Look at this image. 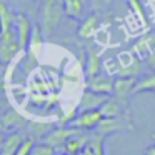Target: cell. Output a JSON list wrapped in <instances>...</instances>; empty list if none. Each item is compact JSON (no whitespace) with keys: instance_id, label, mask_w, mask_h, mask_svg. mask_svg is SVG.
Wrapping results in <instances>:
<instances>
[{"instance_id":"6da1fadb","label":"cell","mask_w":155,"mask_h":155,"mask_svg":"<svg viewBox=\"0 0 155 155\" xmlns=\"http://www.w3.org/2000/svg\"><path fill=\"white\" fill-rule=\"evenodd\" d=\"M38 14H40V18H38L40 30L44 34V37H47L55 30V27L62 20V15H64L62 0H42Z\"/></svg>"},{"instance_id":"7a4b0ae2","label":"cell","mask_w":155,"mask_h":155,"mask_svg":"<svg viewBox=\"0 0 155 155\" xmlns=\"http://www.w3.org/2000/svg\"><path fill=\"white\" fill-rule=\"evenodd\" d=\"M18 54H22V48L18 45L14 32L12 30L0 32V64H8Z\"/></svg>"},{"instance_id":"3957f363","label":"cell","mask_w":155,"mask_h":155,"mask_svg":"<svg viewBox=\"0 0 155 155\" xmlns=\"http://www.w3.org/2000/svg\"><path fill=\"white\" fill-rule=\"evenodd\" d=\"M102 114L100 110H85V112H78L77 115L68 120L67 127L77 128V130H90V128H95L97 124L100 122Z\"/></svg>"},{"instance_id":"277c9868","label":"cell","mask_w":155,"mask_h":155,"mask_svg":"<svg viewBox=\"0 0 155 155\" xmlns=\"http://www.w3.org/2000/svg\"><path fill=\"white\" fill-rule=\"evenodd\" d=\"M25 48H27L28 60H30L32 64H38V62H40L42 50H44V34H42L38 24L32 25L30 37H28V42H27V47Z\"/></svg>"},{"instance_id":"5b68a950","label":"cell","mask_w":155,"mask_h":155,"mask_svg":"<svg viewBox=\"0 0 155 155\" xmlns=\"http://www.w3.org/2000/svg\"><path fill=\"white\" fill-rule=\"evenodd\" d=\"M122 128H132L130 125V117H102L100 122L97 124L95 130H97L98 135H110L117 130H122Z\"/></svg>"},{"instance_id":"8992f818","label":"cell","mask_w":155,"mask_h":155,"mask_svg":"<svg viewBox=\"0 0 155 155\" xmlns=\"http://www.w3.org/2000/svg\"><path fill=\"white\" fill-rule=\"evenodd\" d=\"M118 77H135L142 72V62L140 58H137L134 54L125 52L124 55H120L118 58Z\"/></svg>"},{"instance_id":"52a82bcc","label":"cell","mask_w":155,"mask_h":155,"mask_svg":"<svg viewBox=\"0 0 155 155\" xmlns=\"http://www.w3.org/2000/svg\"><path fill=\"white\" fill-rule=\"evenodd\" d=\"M77 128H72V127H58V128H54L50 130L47 135L44 137V143L50 145L54 150H64V143L72 134H75Z\"/></svg>"},{"instance_id":"ba28073f","label":"cell","mask_w":155,"mask_h":155,"mask_svg":"<svg viewBox=\"0 0 155 155\" xmlns=\"http://www.w3.org/2000/svg\"><path fill=\"white\" fill-rule=\"evenodd\" d=\"M14 25H15V30H17V42L20 45V48L24 50L27 47V42L28 37H30V30H32V24L28 20V17L22 12H17L14 18Z\"/></svg>"},{"instance_id":"9c48e42d","label":"cell","mask_w":155,"mask_h":155,"mask_svg":"<svg viewBox=\"0 0 155 155\" xmlns=\"http://www.w3.org/2000/svg\"><path fill=\"white\" fill-rule=\"evenodd\" d=\"M135 80H137L135 77H118V78H115L112 95H114L117 100L127 104V100L132 97V88H134V85H135Z\"/></svg>"},{"instance_id":"30bf717a","label":"cell","mask_w":155,"mask_h":155,"mask_svg":"<svg viewBox=\"0 0 155 155\" xmlns=\"http://www.w3.org/2000/svg\"><path fill=\"white\" fill-rule=\"evenodd\" d=\"M87 88L92 92H97L102 95H112L114 92V78H110L108 75H94V77L87 78Z\"/></svg>"},{"instance_id":"8fae6325","label":"cell","mask_w":155,"mask_h":155,"mask_svg":"<svg viewBox=\"0 0 155 155\" xmlns=\"http://www.w3.org/2000/svg\"><path fill=\"white\" fill-rule=\"evenodd\" d=\"M125 107H127V104L117 100L115 97H112V98L107 97V100L100 105L98 110H100L102 117H124V115H130Z\"/></svg>"},{"instance_id":"7c38bea8","label":"cell","mask_w":155,"mask_h":155,"mask_svg":"<svg viewBox=\"0 0 155 155\" xmlns=\"http://www.w3.org/2000/svg\"><path fill=\"white\" fill-rule=\"evenodd\" d=\"M107 100V95L97 94V92L92 90H85L80 97V102H78V112H85V110H97L100 108V105Z\"/></svg>"},{"instance_id":"4fadbf2b","label":"cell","mask_w":155,"mask_h":155,"mask_svg":"<svg viewBox=\"0 0 155 155\" xmlns=\"http://www.w3.org/2000/svg\"><path fill=\"white\" fill-rule=\"evenodd\" d=\"M87 140H88V135H85L82 130H77L75 134H72L70 137L65 140L64 152H67V153H70V155H77L78 152L85 147Z\"/></svg>"},{"instance_id":"5bb4252c","label":"cell","mask_w":155,"mask_h":155,"mask_svg":"<svg viewBox=\"0 0 155 155\" xmlns=\"http://www.w3.org/2000/svg\"><path fill=\"white\" fill-rule=\"evenodd\" d=\"M77 155H105L104 153V135H88L85 147Z\"/></svg>"},{"instance_id":"9a60e30c","label":"cell","mask_w":155,"mask_h":155,"mask_svg":"<svg viewBox=\"0 0 155 155\" xmlns=\"http://www.w3.org/2000/svg\"><path fill=\"white\" fill-rule=\"evenodd\" d=\"M0 122L4 125V130H10V128H17V127L27 125V120L22 115H18V112H15L14 108H10V110H7L5 114L0 115Z\"/></svg>"},{"instance_id":"2e32d148","label":"cell","mask_w":155,"mask_h":155,"mask_svg":"<svg viewBox=\"0 0 155 155\" xmlns=\"http://www.w3.org/2000/svg\"><path fill=\"white\" fill-rule=\"evenodd\" d=\"M22 140H24V137H22V134H20L18 130H15V132H12V134H8L7 138L2 142L0 155H14L15 152H17V148L20 147Z\"/></svg>"},{"instance_id":"e0dca14e","label":"cell","mask_w":155,"mask_h":155,"mask_svg":"<svg viewBox=\"0 0 155 155\" xmlns=\"http://www.w3.org/2000/svg\"><path fill=\"white\" fill-rule=\"evenodd\" d=\"M97 25H98V20H97V15H88L87 18H84V22L80 24V27H78L77 34L78 37L82 38H92L95 35V32H97Z\"/></svg>"},{"instance_id":"ac0fdd59","label":"cell","mask_w":155,"mask_h":155,"mask_svg":"<svg viewBox=\"0 0 155 155\" xmlns=\"http://www.w3.org/2000/svg\"><path fill=\"white\" fill-rule=\"evenodd\" d=\"M14 18H15V14L10 8V5L5 4V2H0V32L12 30Z\"/></svg>"},{"instance_id":"d6986e66","label":"cell","mask_w":155,"mask_h":155,"mask_svg":"<svg viewBox=\"0 0 155 155\" xmlns=\"http://www.w3.org/2000/svg\"><path fill=\"white\" fill-rule=\"evenodd\" d=\"M142 92H155V72L135 80V85L132 88V95L142 94Z\"/></svg>"},{"instance_id":"ffe728a7","label":"cell","mask_w":155,"mask_h":155,"mask_svg":"<svg viewBox=\"0 0 155 155\" xmlns=\"http://www.w3.org/2000/svg\"><path fill=\"white\" fill-rule=\"evenodd\" d=\"M62 5H64V14L74 20H78L84 14V2L82 0H62Z\"/></svg>"},{"instance_id":"44dd1931","label":"cell","mask_w":155,"mask_h":155,"mask_svg":"<svg viewBox=\"0 0 155 155\" xmlns=\"http://www.w3.org/2000/svg\"><path fill=\"white\" fill-rule=\"evenodd\" d=\"M100 58H98V55L95 54L92 48H88L87 50V64H85V75L88 77H94V75L100 74Z\"/></svg>"},{"instance_id":"7402d4cb","label":"cell","mask_w":155,"mask_h":155,"mask_svg":"<svg viewBox=\"0 0 155 155\" xmlns=\"http://www.w3.org/2000/svg\"><path fill=\"white\" fill-rule=\"evenodd\" d=\"M153 42H155V37H143V38H140V40L134 45L132 52L135 54V57H137V58L145 60V57H147V54H148V50H150V47H152Z\"/></svg>"},{"instance_id":"603a6c76","label":"cell","mask_w":155,"mask_h":155,"mask_svg":"<svg viewBox=\"0 0 155 155\" xmlns=\"http://www.w3.org/2000/svg\"><path fill=\"white\" fill-rule=\"evenodd\" d=\"M25 127H28V132H30L28 137H32V138L34 137H45V135L52 130L50 124H40V122H30V124H27Z\"/></svg>"},{"instance_id":"cb8c5ba5","label":"cell","mask_w":155,"mask_h":155,"mask_svg":"<svg viewBox=\"0 0 155 155\" xmlns=\"http://www.w3.org/2000/svg\"><path fill=\"white\" fill-rule=\"evenodd\" d=\"M128 7H130L132 14L135 15V17L138 18V20L142 22V24H147V15H145V10H143V5L140 4V0H127Z\"/></svg>"},{"instance_id":"d4e9b609","label":"cell","mask_w":155,"mask_h":155,"mask_svg":"<svg viewBox=\"0 0 155 155\" xmlns=\"http://www.w3.org/2000/svg\"><path fill=\"white\" fill-rule=\"evenodd\" d=\"M28 155H55V150L47 143H38V145L34 143V147H32Z\"/></svg>"},{"instance_id":"484cf974","label":"cell","mask_w":155,"mask_h":155,"mask_svg":"<svg viewBox=\"0 0 155 155\" xmlns=\"http://www.w3.org/2000/svg\"><path fill=\"white\" fill-rule=\"evenodd\" d=\"M32 147H34V138L27 137V138L22 140L20 147L17 148V152H15L14 155H28V153H30V150H32Z\"/></svg>"},{"instance_id":"4316f807","label":"cell","mask_w":155,"mask_h":155,"mask_svg":"<svg viewBox=\"0 0 155 155\" xmlns=\"http://www.w3.org/2000/svg\"><path fill=\"white\" fill-rule=\"evenodd\" d=\"M114 0H92V8L95 12H104L107 7H110V4Z\"/></svg>"},{"instance_id":"83f0119b","label":"cell","mask_w":155,"mask_h":155,"mask_svg":"<svg viewBox=\"0 0 155 155\" xmlns=\"http://www.w3.org/2000/svg\"><path fill=\"white\" fill-rule=\"evenodd\" d=\"M145 62H147V64L150 65L152 68H155V42H153V44H152L150 50H148L147 57H145Z\"/></svg>"},{"instance_id":"f1b7e54d","label":"cell","mask_w":155,"mask_h":155,"mask_svg":"<svg viewBox=\"0 0 155 155\" xmlns=\"http://www.w3.org/2000/svg\"><path fill=\"white\" fill-rule=\"evenodd\" d=\"M145 155H155V143L150 145V147H147V150H145Z\"/></svg>"},{"instance_id":"f546056e","label":"cell","mask_w":155,"mask_h":155,"mask_svg":"<svg viewBox=\"0 0 155 155\" xmlns=\"http://www.w3.org/2000/svg\"><path fill=\"white\" fill-rule=\"evenodd\" d=\"M0 132H4V125H2V122H0Z\"/></svg>"},{"instance_id":"4dcf8cb0","label":"cell","mask_w":155,"mask_h":155,"mask_svg":"<svg viewBox=\"0 0 155 155\" xmlns=\"http://www.w3.org/2000/svg\"><path fill=\"white\" fill-rule=\"evenodd\" d=\"M57 155H70V153H67V152H62V153H57Z\"/></svg>"},{"instance_id":"1f68e13d","label":"cell","mask_w":155,"mask_h":155,"mask_svg":"<svg viewBox=\"0 0 155 155\" xmlns=\"http://www.w3.org/2000/svg\"><path fill=\"white\" fill-rule=\"evenodd\" d=\"M0 2H5V4H8V0H0Z\"/></svg>"},{"instance_id":"d6a6232c","label":"cell","mask_w":155,"mask_h":155,"mask_svg":"<svg viewBox=\"0 0 155 155\" xmlns=\"http://www.w3.org/2000/svg\"><path fill=\"white\" fill-rule=\"evenodd\" d=\"M82 2H84V4H85V2H87V0H82Z\"/></svg>"},{"instance_id":"836d02e7","label":"cell","mask_w":155,"mask_h":155,"mask_svg":"<svg viewBox=\"0 0 155 155\" xmlns=\"http://www.w3.org/2000/svg\"><path fill=\"white\" fill-rule=\"evenodd\" d=\"M0 148H2V142H0Z\"/></svg>"},{"instance_id":"e575fe53","label":"cell","mask_w":155,"mask_h":155,"mask_svg":"<svg viewBox=\"0 0 155 155\" xmlns=\"http://www.w3.org/2000/svg\"><path fill=\"white\" fill-rule=\"evenodd\" d=\"M153 138H155V132H153Z\"/></svg>"},{"instance_id":"d590c367","label":"cell","mask_w":155,"mask_h":155,"mask_svg":"<svg viewBox=\"0 0 155 155\" xmlns=\"http://www.w3.org/2000/svg\"><path fill=\"white\" fill-rule=\"evenodd\" d=\"M0 65H2V64H0Z\"/></svg>"}]
</instances>
